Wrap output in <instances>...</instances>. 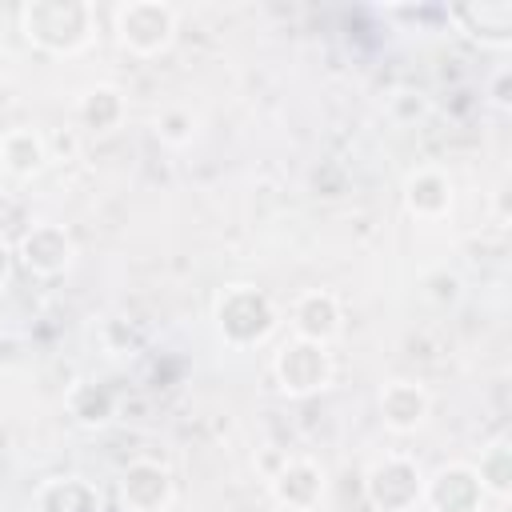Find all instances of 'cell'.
Wrapping results in <instances>:
<instances>
[{
    "instance_id": "1",
    "label": "cell",
    "mask_w": 512,
    "mask_h": 512,
    "mask_svg": "<svg viewBox=\"0 0 512 512\" xmlns=\"http://www.w3.org/2000/svg\"><path fill=\"white\" fill-rule=\"evenodd\" d=\"M92 4L84 0H28L20 4V32L32 48L52 56H76L92 44Z\"/></svg>"
},
{
    "instance_id": "2",
    "label": "cell",
    "mask_w": 512,
    "mask_h": 512,
    "mask_svg": "<svg viewBox=\"0 0 512 512\" xmlns=\"http://www.w3.org/2000/svg\"><path fill=\"white\" fill-rule=\"evenodd\" d=\"M212 320L228 348H256L276 332L280 312L268 292L252 284H228L212 304Z\"/></svg>"
},
{
    "instance_id": "3",
    "label": "cell",
    "mask_w": 512,
    "mask_h": 512,
    "mask_svg": "<svg viewBox=\"0 0 512 512\" xmlns=\"http://www.w3.org/2000/svg\"><path fill=\"white\" fill-rule=\"evenodd\" d=\"M176 8L164 0H128L112 12V28L120 48H128L132 56H160L172 48L176 40Z\"/></svg>"
},
{
    "instance_id": "4",
    "label": "cell",
    "mask_w": 512,
    "mask_h": 512,
    "mask_svg": "<svg viewBox=\"0 0 512 512\" xmlns=\"http://www.w3.org/2000/svg\"><path fill=\"white\" fill-rule=\"evenodd\" d=\"M336 376V364H332V352L324 344H312V340H288L276 348L272 356V380L276 388L288 396V400H308V396H320Z\"/></svg>"
},
{
    "instance_id": "5",
    "label": "cell",
    "mask_w": 512,
    "mask_h": 512,
    "mask_svg": "<svg viewBox=\"0 0 512 512\" xmlns=\"http://www.w3.org/2000/svg\"><path fill=\"white\" fill-rule=\"evenodd\" d=\"M364 500L372 512H416L424 504V472L412 456L388 452L364 472Z\"/></svg>"
},
{
    "instance_id": "6",
    "label": "cell",
    "mask_w": 512,
    "mask_h": 512,
    "mask_svg": "<svg viewBox=\"0 0 512 512\" xmlns=\"http://www.w3.org/2000/svg\"><path fill=\"white\" fill-rule=\"evenodd\" d=\"M268 492L284 512H316L324 500V468L312 456H284L268 476Z\"/></svg>"
},
{
    "instance_id": "7",
    "label": "cell",
    "mask_w": 512,
    "mask_h": 512,
    "mask_svg": "<svg viewBox=\"0 0 512 512\" xmlns=\"http://www.w3.org/2000/svg\"><path fill=\"white\" fill-rule=\"evenodd\" d=\"M16 260L40 276V280H56L72 268L76 260V244L60 224H32L20 240H16Z\"/></svg>"
},
{
    "instance_id": "8",
    "label": "cell",
    "mask_w": 512,
    "mask_h": 512,
    "mask_svg": "<svg viewBox=\"0 0 512 512\" xmlns=\"http://www.w3.org/2000/svg\"><path fill=\"white\" fill-rule=\"evenodd\" d=\"M120 500L128 512H168L176 500V480L160 460H132L120 472Z\"/></svg>"
},
{
    "instance_id": "9",
    "label": "cell",
    "mask_w": 512,
    "mask_h": 512,
    "mask_svg": "<svg viewBox=\"0 0 512 512\" xmlns=\"http://www.w3.org/2000/svg\"><path fill=\"white\" fill-rule=\"evenodd\" d=\"M484 488L476 480L472 464H440L432 476H424V504L432 512H484Z\"/></svg>"
},
{
    "instance_id": "10",
    "label": "cell",
    "mask_w": 512,
    "mask_h": 512,
    "mask_svg": "<svg viewBox=\"0 0 512 512\" xmlns=\"http://www.w3.org/2000/svg\"><path fill=\"white\" fill-rule=\"evenodd\" d=\"M448 20L476 40L480 48H512V0H480V4H456L448 8Z\"/></svg>"
},
{
    "instance_id": "11",
    "label": "cell",
    "mask_w": 512,
    "mask_h": 512,
    "mask_svg": "<svg viewBox=\"0 0 512 512\" xmlns=\"http://www.w3.org/2000/svg\"><path fill=\"white\" fill-rule=\"evenodd\" d=\"M344 328V308L332 292L324 288H308L296 296L292 304V336L296 340H312V344H332Z\"/></svg>"
},
{
    "instance_id": "12",
    "label": "cell",
    "mask_w": 512,
    "mask_h": 512,
    "mask_svg": "<svg viewBox=\"0 0 512 512\" xmlns=\"http://www.w3.org/2000/svg\"><path fill=\"white\" fill-rule=\"evenodd\" d=\"M376 408H380V420H384V428H392V432H416L424 420H428V412H432V396L424 392V384H416V380H388L384 388H380V396H376Z\"/></svg>"
},
{
    "instance_id": "13",
    "label": "cell",
    "mask_w": 512,
    "mask_h": 512,
    "mask_svg": "<svg viewBox=\"0 0 512 512\" xmlns=\"http://www.w3.org/2000/svg\"><path fill=\"white\" fill-rule=\"evenodd\" d=\"M404 208L416 220H444L452 212V180H448V172H440L432 164L408 172V180H404Z\"/></svg>"
},
{
    "instance_id": "14",
    "label": "cell",
    "mask_w": 512,
    "mask_h": 512,
    "mask_svg": "<svg viewBox=\"0 0 512 512\" xmlns=\"http://www.w3.org/2000/svg\"><path fill=\"white\" fill-rule=\"evenodd\" d=\"M48 140L36 132V128H8L0 132V164L8 176H20V180H32L44 172L48 164Z\"/></svg>"
},
{
    "instance_id": "15",
    "label": "cell",
    "mask_w": 512,
    "mask_h": 512,
    "mask_svg": "<svg viewBox=\"0 0 512 512\" xmlns=\"http://www.w3.org/2000/svg\"><path fill=\"white\" fill-rule=\"evenodd\" d=\"M36 512H100V492L80 476H52L36 488Z\"/></svg>"
},
{
    "instance_id": "16",
    "label": "cell",
    "mask_w": 512,
    "mask_h": 512,
    "mask_svg": "<svg viewBox=\"0 0 512 512\" xmlns=\"http://www.w3.org/2000/svg\"><path fill=\"white\" fill-rule=\"evenodd\" d=\"M64 408H68V416H72L80 428H104V424L116 416V396H112L108 384L80 380V384L68 388Z\"/></svg>"
},
{
    "instance_id": "17",
    "label": "cell",
    "mask_w": 512,
    "mask_h": 512,
    "mask_svg": "<svg viewBox=\"0 0 512 512\" xmlns=\"http://www.w3.org/2000/svg\"><path fill=\"white\" fill-rule=\"evenodd\" d=\"M124 112H128L124 92L112 88V84H96V88H88V92L80 96V108H76L80 124H84L88 132H96V136L116 132V128L124 124Z\"/></svg>"
},
{
    "instance_id": "18",
    "label": "cell",
    "mask_w": 512,
    "mask_h": 512,
    "mask_svg": "<svg viewBox=\"0 0 512 512\" xmlns=\"http://www.w3.org/2000/svg\"><path fill=\"white\" fill-rule=\"evenodd\" d=\"M472 468H476V480H480L484 496H500L504 500L512 492V444H508V436H496L480 452V460Z\"/></svg>"
},
{
    "instance_id": "19",
    "label": "cell",
    "mask_w": 512,
    "mask_h": 512,
    "mask_svg": "<svg viewBox=\"0 0 512 512\" xmlns=\"http://www.w3.org/2000/svg\"><path fill=\"white\" fill-rule=\"evenodd\" d=\"M156 136H160L164 144H172V148H184V144H192V136H196V116H192L188 108H164V112L156 116Z\"/></svg>"
},
{
    "instance_id": "20",
    "label": "cell",
    "mask_w": 512,
    "mask_h": 512,
    "mask_svg": "<svg viewBox=\"0 0 512 512\" xmlns=\"http://www.w3.org/2000/svg\"><path fill=\"white\" fill-rule=\"evenodd\" d=\"M508 84H512V72H508V68H496V72H492V84H488V100H492L496 108H508V104H512Z\"/></svg>"
},
{
    "instance_id": "21",
    "label": "cell",
    "mask_w": 512,
    "mask_h": 512,
    "mask_svg": "<svg viewBox=\"0 0 512 512\" xmlns=\"http://www.w3.org/2000/svg\"><path fill=\"white\" fill-rule=\"evenodd\" d=\"M12 268H16V248L0 236V292L8 288V280H12Z\"/></svg>"
},
{
    "instance_id": "22",
    "label": "cell",
    "mask_w": 512,
    "mask_h": 512,
    "mask_svg": "<svg viewBox=\"0 0 512 512\" xmlns=\"http://www.w3.org/2000/svg\"><path fill=\"white\" fill-rule=\"evenodd\" d=\"M0 176H4V164H0Z\"/></svg>"
}]
</instances>
